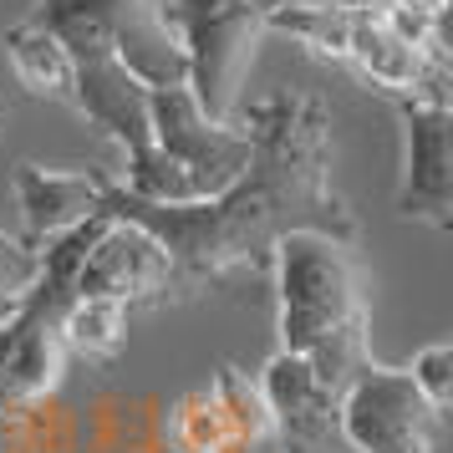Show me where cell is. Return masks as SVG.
Returning <instances> with one entry per match:
<instances>
[{"instance_id": "cell-4", "label": "cell", "mask_w": 453, "mask_h": 453, "mask_svg": "<svg viewBox=\"0 0 453 453\" xmlns=\"http://www.w3.org/2000/svg\"><path fill=\"white\" fill-rule=\"evenodd\" d=\"M26 21L51 31L66 57H118L143 87L188 77L164 0H31Z\"/></svg>"}, {"instance_id": "cell-3", "label": "cell", "mask_w": 453, "mask_h": 453, "mask_svg": "<svg viewBox=\"0 0 453 453\" xmlns=\"http://www.w3.org/2000/svg\"><path fill=\"white\" fill-rule=\"evenodd\" d=\"M265 31L301 42L311 57L347 66L377 97H449V42L423 46L392 26L388 11H357V5H296L270 11Z\"/></svg>"}, {"instance_id": "cell-13", "label": "cell", "mask_w": 453, "mask_h": 453, "mask_svg": "<svg viewBox=\"0 0 453 453\" xmlns=\"http://www.w3.org/2000/svg\"><path fill=\"white\" fill-rule=\"evenodd\" d=\"M164 428H168V453H245L234 428H229L225 408H219V397L209 388H194L179 403H168Z\"/></svg>"}, {"instance_id": "cell-14", "label": "cell", "mask_w": 453, "mask_h": 453, "mask_svg": "<svg viewBox=\"0 0 453 453\" xmlns=\"http://www.w3.org/2000/svg\"><path fill=\"white\" fill-rule=\"evenodd\" d=\"M62 342L72 357L112 362L127 342V306L112 296H72V306L62 316Z\"/></svg>"}, {"instance_id": "cell-12", "label": "cell", "mask_w": 453, "mask_h": 453, "mask_svg": "<svg viewBox=\"0 0 453 453\" xmlns=\"http://www.w3.org/2000/svg\"><path fill=\"white\" fill-rule=\"evenodd\" d=\"M5 57H11L16 82L31 97H46V103H62L77 112V72H72V57L62 51V42L51 31H42L31 21H16L5 31Z\"/></svg>"}, {"instance_id": "cell-6", "label": "cell", "mask_w": 453, "mask_h": 453, "mask_svg": "<svg viewBox=\"0 0 453 453\" xmlns=\"http://www.w3.org/2000/svg\"><path fill=\"white\" fill-rule=\"evenodd\" d=\"M148 118H153V143L158 158L173 168V179L184 184L188 204L209 199L240 179L250 158V138L240 123H209L199 103L188 97L184 82L173 87H148Z\"/></svg>"}, {"instance_id": "cell-17", "label": "cell", "mask_w": 453, "mask_h": 453, "mask_svg": "<svg viewBox=\"0 0 453 453\" xmlns=\"http://www.w3.org/2000/svg\"><path fill=\"white\" fill-rule=\"evenodd\" d=\"M403 372L412 377V388L428 397L433 412H449V403H453V347L449 342H428L423 351H412V362Z\"/></svg>"}, {"instance_id": "cell-16", "label": "cell", "mask_w": 453, "mask_h": 453, "mask_svg": "<svg viewBox=\"0 0 453 453\" xmlns=\"http://www.w3.org/2000/svg\"><path fill=\"white\" fill-rule=\"evenodd\" d=\"M36 270H42V245H31V240H21V234H11V229L0 225V326L26 301Z\"/></svg>"}, {"instance_id": "cell-1", "label": "cell", "mask_w": 453, "mask_h": 453, "mask_svg": "<svg viewBox=\"0 0 453 453\" xmlns=\"http://www.w3.org/2000/svg\"><path fill=\"white\" fill-rule=\"evenodd\" d=\"M250 158L240 179L194 204H148L112 173H97V214L148 229L168 255L164 306L209 290L245 286L270 270V250L286 234H326L342 245L362 240V225L331 184V112L311 92H270L245 112Z\"/></svg>"}, {"instance_id": "cell-8", "label": "cell", "mask_w": 453, "mask_h": 453, "mask_svg": "<svg viewBox=\"0 0 453 453\" xmlns=\"http://www.w3.org/2000/svg\"><path fill=\"white\" fill-rule=\"evenodd\" d=\"M403 123L397 214L418 225H453V112L449 97H382Z\"/></svg>"}, {"instance_id": "cell-2", "label": "cell", "mask_w": 453, "mask_h": 453, "mask_svg": "<svg viewBox=\"0 0 453 453\" xmlns=\"http://www.w3.org/2000/svg\"><path fill=\"white\" fill-rule=\"evenodd\" d=\"M270 275H275V306H280L275 316L280 351L306 357L316 377L342 392L372 362V306L357 245L301 229L270 250Z\"/></svg>"}, {"instance_id": "cell-5", "label": "cell", "mask_w": 453, "mask_h": 453, "mask_svg": "<svg viewBox=\"0 0 453 453\" xmlns=\"http://www.w3.org/2000/svg\"><path fill=\"white\" fill-rule=\"evenodd\" d=\"M168 26L184 46L188 97L199 103L209 123H234L240 87H245L250 62L265 36L260 0H173Z\"/></svg>"}, {"instance_id": "cell-7", "label": "cell", "mask_w": 453, "mask_h": 453, "mask_svg": "<svg viewBox=\"0 0 453 453\" xmlns=\"http://www.w3.org/2000/svg\"><path fill=\"white\" fill-rule=\"evenodd\" d=\"M342 438L351 453H438L443 412L412 388L403 367H367L342 388Z\"/></svg>"}, {"instance_id": "cell-21", "label": "cell", "mask_w": 453, "mask_h": 453, "mask_svg": "<svg viewBox=\"0 0 453 453\" xmlns=\"http://www.w3.org/2000/svg\"><path fill=\"white\" fill-rule=\"evenodd\" d=\"M0 118H5V107H0Z\"/></svg>"}, {"instance_id": "cell-11", "label": "cell", "mask_w": 453, "mask_h": 453, "mask_svg": "<svg viewBox=\"0 0 453 453\" xmlns=\"http://www.w3.org/2000/svg\"><path fill=\"white\" fill-rule=\"evenodd\" d=\"M97 173L103 168H46V164H16V204L31 245H46L97 214Z\"/></svg>"}, {"instance_id": "cell-20", "label": "cell", "mask_w": 453, "mask_h": 453, "mask_svg": "<svg viewBox=\"0 0 453 453\" xmlns=\"http://www.w3.org/2000/svg\"><path fill=\"white\" fill-rule=\"evenodd\" d=\"M336 5H357V11H388V0H336Z\"/></svg>"}, {"instance_id": "cell-19", "label": "cell", "mask_w": 453, "mask_h": 453, "mask_svg": "<svg viewBox=\"0 0 453 453\" xmlns=\"http://www.w3.org/2000/svg\"><path fill=\"white\" fill-rule=\"evenodd\" d=\"M296 5H336V0H260V11H296Z\"/></svg>"}, {"instance_id": "cell-15", "label": "cell", "mask_w": 453, "mask_h": 453, "mask_svg": "<svg viewBox=\"0 0 453 453\" xmlns=\"http://www.w3.org/2000/svg\"><path fill=\"white\" fill-rule=\"evenodd\" d=\"M209 392L219 397V408H225L229 428H234V438H240V449L255 453V449H275V423H270V403L265 392H260V382L250 377V372L240 367H219L214 372V382H209Z\"/></svg>"}, {"instance_id": "cell-9", "label": "cell", "mask_w": 453, "mask_h": 453, "mask_svg": "<svg viewBox=\"0 0 453 453\" xmlns=\"http://www.w3.org/2000/svg\"><path fill=\"white\" fill-rule=\"evenodd\" d=\"M255 382L270 403L280 453H351L342 438V392L321 382L306 357L275 351Z\"/></svg>"}, {"instance_id": "cell-18", "label": "cell", "mask_w": 453, "mask_h": 453, "mask_svg": "<svg viewBox=\"0 0 453 453\" xmlns=\"http://www.w3.org/2000/svg\"><path fill=\"white\" fill-rule=\"evenodd\" d=\"M388 11L397 21H412L423 26V31H438L443 16H449V0H388Z\"/></svg>"}, {"instance_id": "cell-10", "label": "cell", "mask_w": 453, "mask_h": 453, "mask_svg": "<svg viewBox=\"0 0 453 453\" xmlns=\"http://www.w3.org/2000/svg\"><path fill=\"white\" fill-rule=\"evenodd\" d=\"M168 286V255L148 229L127 225V219H107L97 245L87 250L82 270H77V296H112L133 306H164Z\"/></svg>"}]
</instances>
